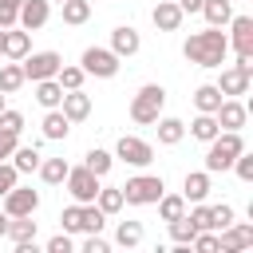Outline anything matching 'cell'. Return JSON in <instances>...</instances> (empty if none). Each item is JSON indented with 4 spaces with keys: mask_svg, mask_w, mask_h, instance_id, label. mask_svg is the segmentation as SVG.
I'll return each instance as SVG.
<instances>
[{
    "mask_svg": "<svg viewBox=\"0 0 253 253\" xmlns=\"http://www.w3.org/2000/svg\"><path fill=\"white\" fill-rule=\"evenodd\" d=\"M182 55L198 67H221L225 55H229V40L221 28H206V32H194L186 43H182Z\"/></svg>",
    "mask_w": 253,
    "mask_h": 253,
    "instance_id": "cell-1",
    "label": "cell"
},
{
    "mask_svg": "<svg viewBox=\"0 0 253 253\" xmlns=\"http://www.w3.org/2000/svg\"><path fill=\"white\" fill-rule=\"evenodd\" d=\"M241 150H245L241 130H217V138H210V150H206V170H210V174L229 170Z\"/></svg>",
    "mask_w": 253,
    "mask_h": 253,
    "instance_id": "cell-2",
    "label": "cell"
},
{
    "mask_svg": "<svg viewBox=\"0 0 253 253\" xmlns=\"http://www.w3.org/2000/svg\"><path fill=\"white\" fill-rule=\"evenodd\" d=\"M162 107H166V87L162 83H142L134 91V99H130V119L138 126H154V119L162 115Z\"/></svg>",
    "mask_w": 253,
    "mask_h": 253,
    "instance_id": "cell-3",
    "label": "cell"
},
{
    "mask_svg": "<svg viewBox=\"0 0 253 253\" xmlns=\"http://www.w3.org/2000/svg\"><path fill=\"white\" fill-rule=\"evenodd\" d=\"M119 190H123V206H154V202L162 198L166 182H162L158 174H134V178H126V186H119Z\"/></svg>",
    "mask_w": 253,
    "mask_h": 253,
    "instance_id": "cell-4",
    "label": "cell"
},
{
    "mask_svg": "<svg viewBox=\"0 0 253 253\" xmlns=\"http://www.w3.org/2000/svg\"><path fill=\"white\" fill-rule=\"evenodd\" d=\"M253 83V59H237L233 67H221V79H217V91L225 99H241Z\"/></svg>",
    "mask_w": 253,
    "mask_h": 253,
    "instance_id": "cell-5",
    "label": "cell"
},
{
    "mask_svg": "<svg viewBox=\"0 0 253 253\" xmlns=\"http://www.w3.org/2000/svg\"><path fill=\"white\" fill-rule=\"evenodd\" d=\"M79 67H83L87 75H95V79H115V75H119V55H115L111 47H87V51L79 55Z\"/></svg>",
    "mask_w": 253,
    "mask_h": 253,
    "instance_id": "cell-6",
    "label": "cell"
},
{
    "mask_svg": "<svg viewBox=\"0 0 253 253\" xmlns=\"http://www.w3.org/2000/svg\"><path fill=\"white\" fill-rule=\"evenodd\" d=\"M20 67H24V79H55V71L63 67V55L59 51H32V55H24L20 59Z\"/></svg>",
    "mask_w": 253,
    "mask_h": 253,
    "instance_id": "cell-7",
    "label": "cell"
},
{
    "mask_svg": "<svg viewBox=\"0 0 253 253\" xmlns=\"http://www.w3.org/2000/svg\"><path fill=\"white\" fill-rule=\"evenodd\" d=\"M115 158H123L126 166H150L154 162V146L146 138H138V134H123L115 142Z\"/></svg>",
    "mask_w": 253,
    "mask_h": 253,
    "instance_id": "cell-8",
    "label": "cell"
},
{
    "mask_svg": "<svg viewBox=\"0 0 253 253\" xmlns=\"http://www.w3.org/2000/svg\"><path fill=\"white\" fill-rule=\"evenodd\" d=\"M0 202H4L0 210H4L8 217H24V213H36V210H40V190H32V186H20V182H16Z\"/></svg>",
    "mask_w": 253,
    "mask_h": 253,
    "instance_id": "cell-9",
    "label": "cell"
},
{
    "mask_svg": "<svg viewBox=\"0 0 253 253\" xmlns=\"http://www.w3.org/2000/svg\"><path fill=\"white\" fill-rule=\"evenodd\" d=\"M63 182H67V194L75 202H95V194H99V174H91L87 166H71Z\"/></svg>",
    "mask_w": 253,
    "mask_h": 253,
    "instance_id": "cell-10",
    "label": "cell"
},
{
    "mask_svg": "<svg viewBox=\"0 0 253 253\" xmlns=\"http://www.w3.org/2000/svg\"><path fill=\"white\" fill-rule=\"evenodd\" d=\"M225 40L237 51V59H253V16H233Z\"/></svg>",
    "mask_w": 253,
    "mask_h": 253,
    "instance_id": "cell-11",
    "label": "cell"
},
{
    "mask_svg": "<svg viewBox=\"0 0 253 253\" xmlns=\"http://www.w3.org/2000/svg\"><path fill=\"white\" fill-rule=\"evenodd\" d=\"M217 249H221V253L253 249V225H245V221H229L225 229H217Z\"/></svg>",
    "mask_w": 253,
    "mask_h": 253,
    "instance_id": "cell-12",
    "label": "cell"
},
{
    "mask_svg": "<svg viewBox=\"0 0 253 253\" xmlns=\"http://www.w3.org/2000/svg\"><path fill=\"white\" fill-rule=\"evenodd\" d=\"M213 119H217L221 130H241V126L249 123V107H245L241 99H221V107L213 111Z\"/></svg>",
    "mask_w": 253,
    "mask_h": 253,
    "instance_id": "cell-13",
    "label": "cell"
},
{
    "mask_svg": "<svg viewBox=\"0 0 253 253\" xmlns=\"http://www.w3.org/2000/svg\"><path fill=\"white\" fill-rule=\"evenodd\" d=\"M47 16H51V0H24L16 24H20L24 32H40V28L47 24Z\"/></svg>",
    "mask_w": 253,
    "mask_h": 253,
    "instance_id": "cell-14",
    "label": "cell"
},
{
    "mask_svg": "<svg viewBox=\"0 0 253 253\" xmlns=\"http://www.w3.org/2000/svg\"><path fill=\"white\" fill-rule=\"evenodd\" d=\"M150 20H154V28H158V32H178V28H182V20H186V12L178 8V0H158V4H154V12H150Z\"/></svg>",
    "mask_w": 253,
    "mask_h": 253,
    "instance_id": "cell-15",
    "label": "cell"
},
{
    "mask_svg": "<svg viewBox=\"0 0 253 253\" xmlns=\"http://www.w3.org/2000/svg\"><path fill=\"white\" fill-rule=\"evenodd\" d=\"M138 47H142V36H138L130 24H119V28L111 32V51H115L119 59H130V55H138Z\"/></svg>",
    "mask_w": 253,
    "mask_h": 253,
    "instance_id": "cell-16",
    "label": "cell"
},
{
    "mask_svg": "<svg viewBox=\"0 0 253 253\" xmlns=\"http://www.w3.org/2000/svg\"><path fill=\"white\" fill-rule=\"evenodd\" d=\"M59 111H63L71 123H83V119L91 115V95H83V87H75V91H63V99H59Z\"/></svg>",
    "mask_w": 253,
    "mask_h": 253,
    "instance_id": "cell-17",
    "label": "cell"
},
{
    "mask_svg": "<svg viewBox=\"0 0 253 253\" xmlns=\"http://www.w3.org/2000/svg\"><path fill=\"white\" fill-rule=\"evenodd\" d=\"M210 190H213L210 170H190V174L182 178V198H186V202H206Z\"/></svg>",
    "mask_w": 253,
    "mask_h": 253,
    "instance_id": "cell-18",
    "label": "cell"
},
{
    "mask_svg": "<svg viewBox=\"0 0 253 253\" xmlns=\"http://www.w3.org/2000/svg\"><path fill=\"white\" fill-rule=\"evenodd\" d=\"M154 130H158V142H162V146H178V142L186 138V123L174 119V115H158V119H154Z\"/></svg>",
    "mask_w": 253,
    "mask_h": 253,
    "instance_id": "cell-19",
    "label": "cell"
},
{
    "mask_svg": "<svg viewBox=\"0 0 253 253\" xmlns=\"http://www.w3.org/2000/svg\"><path fill=\"white\" fill-rule=\"evenodd\" d=\"M32 51V36L24 28H4V55L8 59H24Z\"/></svg>",
    "mask_w": 253,
    "mask_h": 253,
    "instance_id": "cell-20",
    "label": "cell"
},
{
    "mask_svg": "<svg viewBox=\"0 0 253 253\" xmlns=\"http://www.w3.org/2000/svg\"><path fill=\"white\" fill-rule=\"evenodd\" d=\"M40 126H43V138H47V142H59V138H67V130H71V119H67L59 107H51V111L43 115V123H40Z\"/></svg>",
    "mask_w": 253,
    "mask_h": 253,
    "instance_id": "cell-21",
    "label": "cell"
},
{
    "mask_svg": "<svg viewBox=\"0 0 253 253\" xmlns=\"http://www.w3.org/2000/svg\"><path fill=\"white\" fill-rule=\"evenodd\" d=\"M202 16L210 28H225L233 20V0H202Z\"/></svg>",
    "mask_w": 253,
    "mask_h": 253,
    "instance_id": "cell-22",
    "label": "cell"
},
{
    "mask_svg": "<svg viewBox=\"0 0 253 253\" xmlns=\"http://www.w3.org/2000/svg\"><path fill=\"white\" fill-rule=\"evenodd\" d=\"M4 237H12L16 245H28V241H36V221H32V213H24V217H8V229H4Z\"/></svg>",
    "mask_w": 253,
    "mask_h": 253,
    "instance_id": "cell-23",
    "label": "cell"
},
{
    "mask_svg": "<svg viewBox=\"0 0 253 253\" xmlns=\"http://www.w3.org/2000/svg\"><path fill=\"white\" fill-rule=\"evenodd\" d=\"M221 99H225V95L217 91V83H202V87L194 91V107H198L202 115H213V111L221 107Z\"/></svg>",
    "mask_w": 253,
    "mask_h": 253,
    "instance_id": "cell-24",
    "label": "cell"
},
{
    "mask_svg": "<svg viewBox=\"0 0 253 253\" xmlns=\"http://www.w3.org/2000/svg\"><path fill=\"white\" fill-rule=\"evenodd\" d=\"M24 83H28V79H24V67H20V59H12V63H0V91H4V95H16Z\"/></svg>",
    "mask_w": 253,
    "mask_h": 253,
    "instance_id": "cell-25",
    "label": "cell"
},
{
    "mask_svg": "<svg viewBox=\"0 0 253 253\" xmlns=\"http://www.w3.org/2000/svg\"><path fill=\"white\" fill-rule=\"evenodd\" d=\"M59 99H63V87H59L55 79H36V103H40L43 111L59 107Z\"/></svg>",
    "mask_w": 253,
    "mask_h": 253,
    "instance_id": "cell-26",
    "label": "cell"
},
{
    "mask_svg": "<svg viewBox=\"0 0 253 253\" xmlns=\"http://www.w3.org/2000/svg\"><path fill=\"white\" fill-rule=\"evenodd\" d=\"M36 170H40V178H43L47 186H59V182L67 178V170H71V166H67V158H40V166H36Z\"/></svg>",
    "mask_w": 253,
    "mask_h": 253,
    "instance_id": "cell-27",
    "label": "cell"
},
{
    "mask_svg": "<svg viewBox=\"0 0 253 253\" xmlns=\"http://www.w3.org/2000/svg\"><path fill=\"white\" fill-rule=\"evenodd\" d=\"M83 166H87L91 174H99V178H103V174H111V166H115V154H111V150H99V146H91V150L83 154Z\"/></svg>",
    "mask_w": 253,
    "mask_h": 253,
    "instance_id": "cell-28",
    "label": "cell"
},
{
    "mask_svg": "<svg viewBox=\"0 0 253 253\" xmlns=\"http://www.w3.org/2000/svg\"><path fill=\"white\" fill-rule=\"evenodd\" d=\"M59 8H63V24H71V28L91 20V0H63Z\"/></svg>",
    "mask_w": 253,
    "mask_h": 253,
    "instance_id": "cell-29",
    "label": "cell"
},
{
    "mask_svg": "<svg viewBox=\"0 0 253 253\" xmlns=\"http://www.w3.org/2000/svg\"><path fill=\"white\" fill-rule=\"evenodd\" d=\"M95 206H99L107 217H111V213H119V210H123V190H119V186H99Z\"/></svg>",
    "mask_w": 253,
    "mask_h": 253,
    "instance_id": "cell-30",
    "label": "cell"
},
{
    "mask_svg": "<svg viewBox=\"0 0 253 253\" xmlns=\"http://www.w3.org/2000/svg\"><path fill=\"white\" fill-rule=\"evenodd\" d=\"M154 206H158L162 221H174V217H182V213H186V198H182V194H166V190H162V198H158Z\"/></svg>",
    "mask_w": 253,
    "mask_h": 253,
    "instance_id": "cell-31",
    "label": "cell"
},
{
    "mask_svg": "<svg viewBox=\"0 0 253 253\" xmlns=\"http://www.w3.org/2000/svg\"><path fill=\"white\" fill-rule=\"evenodd\" d=\"M217 130H221V126H217V119H213V115H202V111H198V119L190 123V134H194L198 142H210V138H217Z\"/></svg>",
    "mask_w": 253,
    "mask_h": 253,
    "instance_id": "cell-32",
    "label": "cell"
},
{
    "mask_svg": "<svg viewBox=\"0 0 253 253\" xmlns=\"http://www.w3.org/2000/svg\"><path fill=\"white\" fill-rule=\"evenodd\" d=\"M12 166H16L20 174H32V170L40 166V146H16V150H12Z\"/></svg>",
    "mask_w": 253,
    "mask_h": 253,
    "instance_id": "cell-33",
    "label": "cell"
},
{
    "mask_svg": "<svg viewBox=\"0 0 253 253\" xmlns=\"http://www.w3.org/2000/svg\"><path fill=\"white\" fill-rule=\"evenodd\" d=\"M166 225H170L174 245H190V241H194V233H198V225L190 221V213H182V217H174V221H166Z\"/></svg>",
    "mask_w": 253,
    "mask_h": 253,
    "instance_id": "cell-34",
    "label": "cell"
},
{
    "mask_svg": "<svg viewBox=\"0 0 253 253\" xmlns=\"http://www.w3.org/2000/svg\"><path fill=\"white\" fill-rule=\"evenodd\" d=\"M83 79H87V71H83V67H71V63H63V67L55 71V83H59L63 91H75V87H83Z\"/></svg>",
    "mask_w": 253,
    "mask_h": 253,
    "instance_id": "cell-35",
    "label": "cell"
},
{
    "mask_svg": "<svg viewBox=\"0 0 253 253\" xmlns=\"http://www.w3.org/2000/svg\"><path fill=\"white\" fill-rule=\"evenodd\" d=\"M115 241H119L123 249H134V245L142 241V225H138V221H119V229H115Z\"/></svg>",
    "mask_w": 253,
    "mask_h": 253,
    "instance_id": "cell-36",
    "label": "cell"
},
{
    "mask_svg": "<svg viewBox=\"0 0 253 253\" xmlns=\"http://www.w3.org/2000/svg\"><path fill=\"white\" fill-rule=\"evenodd\" d=\"M229 221H233V206H229V202H221V206H210V225H213V229H225Z\"/></svg>",
    "mask_w": 253,
    "mask_h": 253,
    "instance_id": "cell-37",
    "label": "cell"
},
{
    "mask_svg": "<svg viewBox=\"0 0 253 253\" xmlns=\"http://www.w3.org/2000/svg\"><path fill=\"white\" fill-rule=\"evenodd\" d=\"M0 130L20 134V130H24V115H20V111H12V107H4V111H0Z\"/></svg>",
    "mask_w": 253,
    "mask_h": 253,
    "instance_id": "cell-38",
    "label": "cell"
},
{
    "mask_svg": "<svg viewBox=\"0 0 253 253\" xmlns=\"http://www.w3.org/2000/svg\"><path fill=\"white\" fill-rule=\"evenodd\" d=\"M229 170H237V178H241V182H253V154H249V150H241V154L233 158V166H229Z\"/></svg>",
    "mask_w": 253,
    "mask_h": 253,
    "instance_id": "cell-39",
    "label": "cell"
},
{
    "mask_svg": "<svg viewBox=\"0 0 253 253\" xmlns=\"http://www.w3.org/2000/svg\"><path fill=\"white\" fill-rule=\"evenodd\" d=\"M20 4H24V0H0V28H16Z\"/></svg>",
    "mask_w": 253,
    "mask_h": 253,
    "instance_id": "cell-40",
    "label": "cell"
},
{
    "mask_svg": "<svg viewBox=\"0 0 253 253\" xmlns=\"http://www.w3.org/2000/svg\"><path fill=\"white\" fill-rule=\"evenodd\" d=\"M16 182H20V170H16L12 162H0V198H4V194H8Z\"/></svg>",
    "mask_w": 253,
    "mask_h": 253,
    "instance_id": "cell-41",
    "label": "cell"
},
{
    "mask_svg": "<svg viewBox=\"0 0 253 253\" xmlns=\"http://www.w3.org/2000/svg\"><path fill=\"white\" fill-rule=\"evenodd\" d=\"M16 146H20V134H8V130H0V162H8Z\"/></svg>",
    "mask_w": 253,
    "mask_h": 253,
    "instance_id": "cell-42",
    "label": "cell"
},
{
    "mask_svg": "<svg viewBox=\"0 0 253 253\" xmlns=\"http://www.w3.org/2000/svg\"><path fill=\"white\" fill-rule=\"evenodd\" d=\"M47 253H71V233H67V229L55 233V237L47 241Z\"/></svg>",
    "mask_w": 253,
    "mask_h": 253,
    "instance_id": "cell-43",
    "label": "cell"
},
{
    "mask_svg": "<svg viewBox=\"0 0 253 253\" xmlns=\"http://www.w3.org/2000/svg\"><path fill=\"white\" fill-rule=\"evenodd\" d=\"M83 253H107V241H103L99 233H87V241H83Z\"/></svg>",
    "mask_w": 253,
    "mask_h": 253,
    "instance_id": "cell-44",
    "label": "cell"
},
{
    "mask_svg": "<svg viewBox=\"0 0 253 253\" xmlns=\"http://www.w3.org/2000/svg\"><path fill=\"white\" fill-rule=\"evenodd\" d=\"M182 12H202V0H178Z\"/></svg>",
    "mask_w": 253,
    "mask_h": 253,
    "instance_id": "cell-45",
    "label": "cell"
},
{
    "mask_svg": "<svg viewBox=\"0 0 253 253\" xmlns=\"http://www.w3.org/2000/svg\"><path fill=\"white\" fill-rule=\"evenodd\" d=\"M4 229H8V213L0 210V237H4Z\"/></svg>",
    "mask_w": 253,
    "mask_h": 253,
    "instance_id": "cell-46",
    "label": "cell"
},
{
    "mask_svg": "<svg viewBox=\"0 0 253 253\" xmlns=\"http://www.w3.org/2000/svg\"><path fill=\"white\" fill-rule=\"evenodd\" d=\"M4 107H8V95H4V91H0V111H4Z\"/></svg>",
    "mask_w": 253,
    "mask_h": 253,
    "instance_id": "cell-47",
    "label": "cell"
},
{
    "mask_svg": "<svg viewBox=\"0 0 253 253\" xmlns=\"http://www.w3.org/2000/svg\"><path fill=\"white\" fill-rule=\"evenodd\" d=\"M0 55H4V28H0Z\"/></svg>",
    "mask_w": 253,
    "mask_h": 253,
    "instance_id": "cell-48",
    "label": "cell"
},
{
    "mask_svg": "<svg viewBox=\"0 0 253 253\" xmlns=\"http://www.w3.org/2000/svg\"><path fill=\"white\" fill-rule=\"evenodd\" d=\"M55 4H63V0H55Z\"/></svg>",
    "mask_w": 253,
    "mask_h": 253,
    "instance_id": "cell-49",
    "label": "cell"
}]
</instances>
